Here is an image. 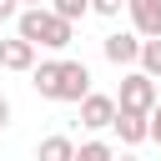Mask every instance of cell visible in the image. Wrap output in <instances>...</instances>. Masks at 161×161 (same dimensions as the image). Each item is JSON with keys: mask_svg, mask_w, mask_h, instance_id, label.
<instances>
[{"mask_svg": "<svg viewBox=\"0 0 161 161\" xmlns=\"http://www.w3.org/2000/svg\"><path fill=\"white\" fill-rule=\"evenodd\" d=\"M30 86H35V96H45V101H70V106H80V101L91 96V70H86V60H40V65L30 70Z\"/></svg>", "mask_w": 161, "mask_h": 161, "instance_id": "obj_1", "label": "cell"}, {"mask_svg": "<svg viewBox=\"0 0 161 161\" xmlns=\"http://www.w3.org/2000/svg\"><path fill=\"white\" fill-rule=\"evenodd\" d=\"M15 35L30 40V45H40V50H65V45L75 40V25L60 20L50 5H40V10H20V15H15Z\"/></svg>", "mask_w": 161, "mask_h": 161, "instance_id": "obj_2", "label": "cell"}, {"mask_svg": "<svg viewBox=\"0 0 161 161\" xmlns=\"http://www.w3.org/2000/svg\"><path fill=\"white\" fill-rule=\"evenodd\" d=\"M156 101H161V96H156V80H151L146 70H126V75H121V96H116V106H121V111L151 116V111H156Z\"/></svg>", "mask_w": 161, "mask_h": 161, "instance_id": "obj_3", "label": "cell"}, {"mask_svg": "<svg viewBox=\"0 0 161 161\" xmlns=\"http://www.w3.org/2000/svg\"><path fill=\"white\" fill-rule=\"evenodd\" d=\"M126 15H131V30L141 40L161 35V0H126Z\"/></svg>", "mask_w": 161, "mask_h": 161, "instance_id": "obj_4", "label": "cell"}, {"mask_svg": "<svg viewBox=\"0 0 161 161\" xmlns=\"http://www.w3.org/2000/svg\"><path fill=\"white\" fill-rule=\"evenodd\" d=\"M101 50H106L111 65H136V60H141V35H136V30H116V35L101 40Z\"/></svg>", "mask_w": 161, "mask_h": 161, "instance_id": "obj_5", "label": "cell"}, {"mask_svg": "<svg viewBox=\"0 0 161 161\" xmlns=\"http://www.w3.org/2000/svg\"><path fill=\"white\" fill-rule=\"evenodd\" d=\"M111 121H116V96L91 91V96L80 101V126H86V131H106Z\"/></svg>", "mask_w": 161, "mask_h": 161, "instance_id": "obj_6", "label": "cell"}, {"mask_svg": "<svg viewBox=\"0 0 161 161\" xmlns=\"http://www.w3.org/2000/svg\"><path fill=\"white\" fill-rule=\"evenodd\" d=\"M111 131L121 136V146H141V141H151V116H136V111H121V106H116Z\"/></svg>", "mask_w": 161, "mask_h": 161, "instance_id": "obj_7", "label": "cell"}, {"mask_svg": "<svg viewBox=\"0 0 161 161\" xmlns=\"http://www.w3.org/2000/svg\"><path fill=\"white\" fill-rule=\"evenodd\" d=\"M5 70H35V45L20 40V35H10L5 40Z\"/></svg>", "mask_w": 161, "mask_h": 161, "instance_id": "obj_8", "label": "cell"}, {"mask_svg": "<svg viewBox=\"0 0 161 161\" xmlns=\"http://www.w3.org/2000/svg\"><path fill=\"white\" fill-rule=\"evenodd\" d=\"M35 161H75V141L70 136H45L35 146Z\"/></svg>", "mask_w": 161, "mask_h": 161, "instance_id": "obj_9", "label": "cell"}, {"mask_svg": "<svg viewBox=\"0 0 161 161\" xmlns=\"http://www.w3.org/2000/svg\"><path fill=\"white\" fill-rule=\"evenodd\" d=\"M141 70H146L151 80L161 75V35H156V40H141Z\"/></svg>", "mask_w": 161, "mask_h": 161, "instance_id": "obj_10", "label": "cell"}, {"mask_svg": "<svg viewBox=\"0 0 161 161\" xmlns=\"http://www.w3.org/2000/svg\"><path fill=\"white\" fill-rule=\"evenodd\" d=\"M50 10H55L60 20H70V25H75L80 15H91V0H50Z\"/></svg>", "mask_w": 161, "mask_h": 161, "instance_id": "obj_11", "label": "cell"}, {"mask_svg": "<svg viewBox=\"0 0 161 161\" xmlns=\"http://www.w3.org/2000/svg\"><path fill=\"white\" fill-rule=\"evenodd\" d=\"M75 161H116V151L106 141H86V146H75Z\"/></svg>", "mask_w": 161, "mask_h": 161, "instance_id": "obj_12", "label": "cell"}, {"mask_svg": "<svg viewBox=\"0 0 161 161\" xmlns=\"http://www.w3.org/2000/svg\"><path fill=\"white\" fill-rule=\"evenodd\" d=\"M91 10H96V15H106V20H116V15L126 10V0H91Z\"/></svg>", "mask_w": 161, "mask_h": 161, "instance_id": "obj_13", "label": "cell"}, {"mask_svg": "<svg viewBox=\"0 0 161 161\" xmlns=\"http://www.w3.org/2000/svg\"><path fill=\"white\" fill-rule=\"evenodd\" d=\"M20 15V0H0V20H15Z\"/></svg>", "mask_w": 161, "mask_h": 161, "instance_id": "obj_14", "label": "cell"}, {"mask_svg": "<svg viewBox=\"0 0 161 161\" xmlns=\"http://www.w3.org/2000/svg\"><path fill=\"white\" fill-rule=\"evenodd\" d=\"M151 141L161 146V101H156V111H151Z\"/></svg>", "mask_w": 161, "mask_h": 161, "instance_id": "obj_15", "label": "cell"}, {"mask_svg": "<svg viewBox=\"0 0 161 161\" xmlns=\"http://www.w3.org/2000/svg\"><path fill=\"white\" fill-rule=\"evenodd\" d=\"M10 116H15V111H10V101H5V96H0V131H5V126H10Z\"/></svg>", "mask_w": 161, "mask_h": 161, "instance_id": "obj_16", "label": "cell"}, {"mask_svg": "<svg viewBox=\"0 0 161 161\" xmlns=\"http://www.w3.org/2000/svg\"><path fill=\"white\" fill-rule=\"evenodd\" d=\"M40 5H45V0H20V10H40Z\"/></svg>", "mask_w": 161, "mask_h": 161, "instance_id": "obj_17", "label": "cell"}, {"mask_svg": "<svg viewBox=\"0 0 161 161\" xmlns=\"http://www.w3.org/2000/svg\"><path fill=\"white\" fill-rule=\"evenodd\" d=\"M116 161H141V156H131V151H121V156H116Z\"/></svg>", "mask_w": 161, "mask_h": 161, "instance_id": "obj_18", "label": "cell"}, {"mask_svg": "<svg viewBox=\"0 0 161 161\" xmlns=\"http://www.w3.org/2000/svg\"><path fill=\"white\" fill-rule=\"evenodd\" d=\"M0 70H5V40H0Z\"/></svg>", "mask_w": 161, "mask_h": 161, "instance_id": "obj_19", "label": "cell"}]
</instances>
